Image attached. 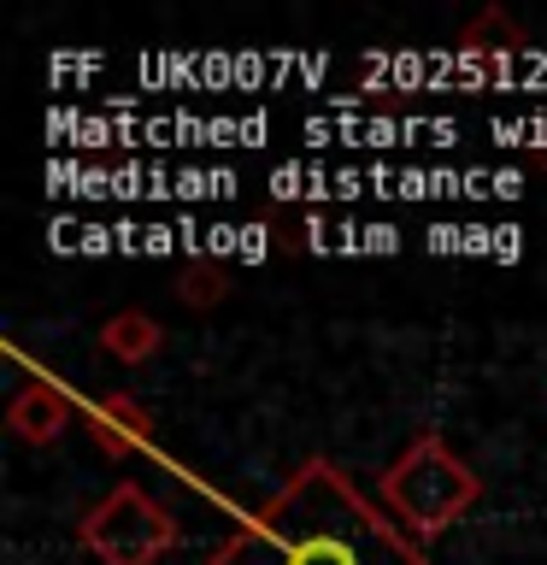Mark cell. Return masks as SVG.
I'll list each match as a JSON object with an SVG mask.
<instances>
[{"label":"cell","mask_w":547,"mask_h":565,"mask_svg":"<svg viewBox=\"0 0 547 565\" xmlns=\"http://www.w3.org/2000/svg\"><path fill=\"white\" fill-rule=\"evenodd\" d=\"M206 565H430L330 459H307Z\"/></svg>","instance_id":"6da1fadb"},{"label":"cell","mask_w":547,"mask_h":565,"mask_svg":"<svg viewBox=\"0 0 547 565\" xmlns=\"http://www.w3.org/2000/svg\"><path fill=\"white\" fill-rule=\"evenodd\" d=\"M377 494H383L388 519H395L406 536L430 542V536H441V530H453L476 501H483V477H476L436 430H423V436L406 441L400 459L383 471Z\"/></svg>","instance_id":"7a4b0ae2"},{"label":"cell","mask_w":547,"mask_h":565,"mask_svg":"<svg viewBox=\"0 0 547 565\" xmlns=\"http://www.w3.org/2000/svg\"><path fill=\"white\" fill-rule=\"evenodd\" d=\"M77 542L95 565H159L176 547V519L141 483H118L83 512Z\"/></svg>","instance_id":"3957f363"},{"label":"cell","mask_w":547,"mask_h":565,"mask_svg":"<svg viewBox=\"0 0 547 565\" xmlns=\"http://www.w3.org/2000/svg\"><path fill=\"white\" fill-rule=\"evenodd\" d=\"M7 424H12L18 441H30V448H47V441H60L65 424H71V395H65L60 383L35 377V383H24V388H18V395L7 401Z\"/></svg>","instance_id":"277c9868"},{"label":"cell","mask_w":547,"mask_h":565,"mask_svg":"<svg viewBox=\"0 0 547 565\" xmlns=\"http://www.w3.org/2000/svg\"><path fill=\"white\" fill-rule=\"evenodd\" d=\"M88 436H95V448L106 459H130L136 448L153 441V418H148L141 401H130L124 388H112V395H100L95 413H88Z\"/></svg>","instance_id":"5b68a950"},{"label":"cell","mask_w":547,"mask_h":565,"mask_svg":"<svg viewBox=\"0 0 547 565\" xmlns=\"http://www.w3.org/2000/svg\"><path fill=\"white\" fill-rule=\"evenodd\" d=\"M165 348V330H159V318L148 312H112L100 324V353H112L118 365H141V360H153V353Z\"/></svg>","instance_id":"8992f818"},{"label":"cell","mask_w":547,"mask_h":565,"mask_svg":"<svg viewBox=\"0 0 547 565\" xmlns=\"http://www.w3.org/2000/svg\"><path fill=\"white\" fill-rule=\"evenodd\" d=\"M224 295H229V271H224V265L218 259H189L183 282H176V300L194 307V312H212Z\"/></svg>","instance_id":"52a82bcc"}]
</instances>
